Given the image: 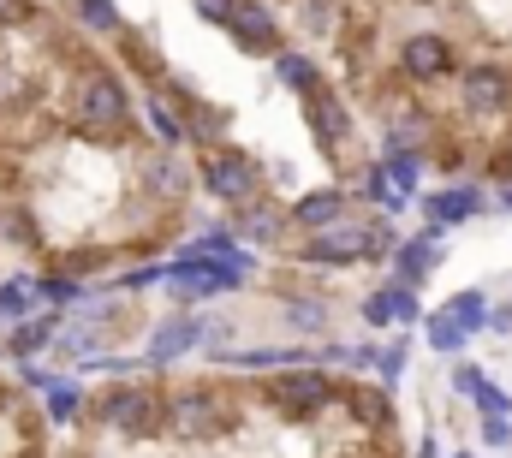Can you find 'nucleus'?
<instances>
[{"mask_svg": "<svg viewBox=\"0 0 512 458\" xmlns=\"http://www.w3.org/2000/svg\"><path fill=\"white\" fill-rule=\"evenodd\" d=\"M358 316H364V328H376V334H382V328H393V322H399V328H411V322H423L429 310L417 304V292H411V286H399V280H387V286H376V292H370V298L358 304Z\"/></svg>", "mask_w": 512, "mask_h": 458, "instance_id": "ddd939ff", "label": "nucleus"}, {"mask_svg": "<svg viewBox=\"0 0 512 458\" xmlns=\"http://www.w3.org/2000/svg\"><path fill=\"white\" fill-rule=\"evenodd\" d=\"M489 328H495V334H512V298L507 304H489Z\"/></svg>", "mask_w": 512, "mask_h": 458, "instance_id": "c9c22d12", "label": "nucleus"}, {"mask_svg": "<svg viewBox=\"0 0 512 458\" xmlns=\"http://www.w3.org/2000/svg\"><path fill=\"white\" fill-rule=\"evenodd\" d=\"M72 12H78V24H84L90 36H120V24H126L114 0H78Z\"/></svg>", "mask_w": 512, "mask_h": 458, "instance_id": "a878e982", "label": "nucleus"}, {"mask_svg": "<svg viewBox=\"0 0 512 458\" xmlns=\"http://www.w3.org/2000/svg\"><path fill=\"white\" fill-rule=\"evenodd\" d=\"M42 405H48V423H60V429H66V423H78V417H84V405H90V399H84V387H78V381H54V387L42 393Z\"/></svg>", "mask_w": 512, "mask_h": 458, "instance_id": "b1692460", "label": "nucleus"}, {"mask_svg": "<svg viewBox=\"0 0 512 458\" xmlns=\"http://www.w3.org/2000/svg\"><path fill=\"white\" fill-rule=\"evenodd\" d=\"M477 411H483V417H512V393L501 381H483V387H477Z\"/></svg>", "mask_w": 512, "mask_h": 458, "instance_id": "7c9ffc66", "label": "nucleus"}, {"mask_svg": "<svg viewBox=\"0 0 512 458\" xmlns=\"http://www.w3.org/2000/svg\"><path fill=\"white\" fill-rule=\"evenodd\" d=\"M435 262H441V227H423L417 238H399V250H393V280L411 286V292H423V280L435 274Z\"/></svg>", "mask_w": 512, "mask_h": 458, "instance_id": "4468645a", "label": "nucleus"}, {"mask_svg": "<svg viewBox=\"0 0 512 458\" xmlns=\"http://www.w3.org/2000/svg\"><path fill=\"white\" fill-rule=\"evenodd\" d=\"M0 24H30V0H0Z\"/></svg>", "mask_w": 512, "mask_h": 458, "instance_id": "f704fd0d", "label": "nucleus"}, {"mask_svg": "<svg viewBox=\"0 0 512 458\" xmlns=\"http://www.w3.org/2000/svg\"><path fill=\"white\" fill-rule=\"evenodd\" d=\"M36 304H42V286H36V274H12V280H0V328H18V322H30V316H36Z\"/></svg>", "mask_w": 512, "mask_h": 458, "instance_id": "a211bd4d", "label": "nucleus"}, {"mask_svg": "<svg viewBox=\"0 0 512 458\" xmlns=\"http://www.w3.org/2000/svg\"><path fill=\"white\" fill-rule=\"evenodd\" d=\"M286 322H292L298 334H328V328H334V316H328V304H316V298H298V304L286 310Z\"/></svg>", "mask_w": 512, "mask_h": 458, "instance_id": "cd10ccee", "label": "nucleus"}, {"mask_svg": "<svg viewBox=\"0 0 512 458\" xmlns=\"http://www.w3.org/2000/svg\"><path fill=\"white\" fill-rule=\"evenodd\" d=\"M274 78H280L286 90H298V96H310L316 84H328V78H322V66H316L310 54H286V48L274 54Z\"/></svg>", "mask_w": 512, "mask_h": 458, "instance_id": "4be33fe9", "label": "nucleus"}, {"mask_svg": "<svg viewBox=\"0 0 512 458\" xmlns=\"http://www.w3.org/2000/svg\"><path fill=\"white\" fill-rule=\"evenodd\" d=\"M423 203V215H429V227H465V221H477L483 209H489V191L483 185H471V179H453V185H441V191H423L417 197Z\"/></svg>", "mask_w": 512, "mask_h": 458, "instance_id": "9d476101", "label": "nucleus"}, {"mask_svg": "<svg viewBox=\"0 0 512 458\" xmlns=\"http://www.w3.org/2000/svg\"><path fill=\"white\" fill-rule=\"evenodd\" d=\"M143 114H149V131L161 137V149H185V108L173 102V90H149Z\"/></svg>", "mask_w": 512, "mask_h": 458, "instance_id": "f3484780", "label": "nucleus"}, {"mask_svg": "<svg viewBox=\"0 0 512 458\" xmlns=\"http://www.w3.org/2000/svg\"><path fill=\"white\" fill-rule=\"evenodd\" d=\"M453 84L465 119H512V60H465Z\"/></svg>", "mask_w": 512, "mask_h": 458, "instance_id": "39448f33", "label": "nucleus"}, {"mask_svg": "<svg viewBox=\"0 0 512 458\" xmlns=\"http://www.w3.org/2000/svg\"><path fill=\"white\" fill-rule=\"evenodd\" d=\"M167 429L185 447H215L239 429V411L215 381H185L179 393H167Z\"/></svg>", "mask_w": 512, "mask_h": 458, "instance_id": "f03ea898", "label": "nucleus"}, {"mask_svg": "<svg viewBox=\"0 0 512 458\" xmlns=\"http://www.w3.org/2000/svg\"><path fill=\"white\" fill-rule=\"evenodd\" d=\"M382 167H387V179H393V191L411 203V197H423L417 185H423V167H429V155H382Z\"/></svg>", "mask_w": 512, "mask_h": 458, "instance_id": "393cba45", "label": "nucleus"}, {"mask_svg": "<svg viewBox=\"0 0 512 458\" xmlns=\"http://www.w3.org/2000/svg\"><path fill=\"white\" fill-rule=\"evenodd\" d=\"M423 345H429L435 357H459V351L471 345V334H465L447 310H429V316H423Z\"/></svg>", "mask_w": 512, "mask_h": 458, "instance_id": "412c9836", "label": "nucleus"}, {"mask_svg": "<svg viewBox=\"0 0 512 458\" xmlns=\"http://www.w3.org/2000/svg\"><path fill=\"white\" fill-rule=\"evenodd\" d=\"M203 191L239 215V209H251L262 197V173H256L251 155H239V149H209L203 155Z\"/></svg>", "mask_w": 512, "mask_h": 458, "instance_id": "6e6552de", "label": "nucleus"}, {"mask_svg": "<svg viewBox=\"0 0 512 458\" xmlns=\"http://www.w3.org/2000/svg\"><path fill=\"white\" fill-rule=\"evenodd\" d=\"M304 108H310V131L322 137V149H334V155H340V149L358 137V131H352V114H346V102H340L328 84H316V90L304 96Z\"/></svg>", "mask_w": 512, "mask_h": 458, "instance_id": "dca6fc26", "label": "nucleus"}, {"mask_svg": "<svg viewBox=\"0 0 512 458\" xmlns=\"http://www.w3.org/2000/svg\"><path fill=\"white\" fill-rule=\"evenodd\" d=\"M405 357H411V340L399 334L393 345H382V357H376V375H382V387H393L399 375H405Z\"/></svg>", "mask_w": 512, "mask_h": 458, "instance_id": "c85d7f7f", "label": "nucleus"}, {"mask_svg": "<svg viewBox=\"0 0 512 458\" xmlns=\"http://www.w3.org/2000/svg\"><path fill=\"white\" fill-rule=\"evenodd\" d=\"M393 250H399V232H393L387 215H352V221H340L328 232H304L298 262L346 274V268H364V262H387Z\"/></svg>", "mask_w": 512, "mask_h": 458, "instance_id": "f257e3e1", "label": "nucleus"}, {"mask_svg": "<svg viewBox=\"0 0 512 458\" xmlns=\"http://www.w3.org/2000/svg\"><path fill=\"white\" fill-rule=\"evenodd\" d=\"M36 286H42V304H54V310H66V304L84 298V286H78V280H60V274H42Z\"/></svg>", "mask_w": 512, "mask_h": 458, "instance_id": "c756f323", "label": "nucleus"}, {"mask_svg": "<svg viewBox=\"0 0 512 458\" xmlns=\"http://www.w3.org/2000/svg\"><path fill=\"white\" fill-rule=\"evenodd\" d=\"M340 0H298V24L310 30V36H334L340 30Z\"/></svg>", "mask_w": 512, "mask_h": 458, "instance_id": "bb28decb", "label": "nucleus"}, {"mask_svg": "<svg viewBox=\"0 0 512 458\" xmlns=\"http://www.w3.org/2000/svg\"><path fill=\"white\" fill-rule=\"evenodd\" d=\"M60 340V310H36L30 322H18L12 334H6V357H36V351H48V345Z\"/></svg>", "mask_w": 512, "mask_h": 458, "instance_id": "6ab92c4d", "label": "nucleus"}, {"mask_svg": "<svg viewBox=\"0 0 512 458\" xmlns=\"http://www.w3.org/2000/svg\"><path fill=\"white\" fill-rule=\"evenodd\" d=\"M399 78L411 84V90H429V84H447V78H459V48H453V36L447 30H411L405 42H399Z\"/></svg>", "mask_w": 512, "mask_h": 458, "instance_id": "423d86ee", "label": "nucleus"}, {"mask_svg": "<svg viewBox=\"0 0 512 458\" xmlns=\"http://www.w3.org/2000/svg\"><path fill=\"white\" fill-rule=\"evenodd\" d=\"M328 405H340V381L328 375V363H298V369H280L268 381V411L280 423H310Z\"/></svg>", "mask_w": 512, "mask_h": 458, "instance_id": "20e7f679", "label": "nucleus"}, {"mask_svg": "<svg viewBox=\"0 0 512 458\" xmlns=\"http://www.w3.org/2000/svg\"><path fill=\"white\" fill-rule=\"evenodd\" d=\"M352 215H358V197H352L346 185L304 191V197L286 209V221H292V227H304V232H328V227H340V221H352Z\"/></svg>", "mask_w": 512, "mask_h": 458, "instance_id": "9b49d317", "label": "nucleus"}, {"mask_svg": "<svg viewBox=\"0 0 512 458\" xmlns=\"http://www.w3.org/2000/svg\"><path fill=\"white\" fill-rule=\"evenodd\" d=\"M477 441H483V447H495V453L512 447V417H483V423H477Z\"/></svg>", "mask_w": 512, "mask_h": 458, "instance_id": "2f4dec72", "label": "nucleus"}, {"mask_svg": "<svg viewBox=\"0 0 512 458\" xmlns=\"http://www.w3.org/2000/svg\"><path fill=\"white\" fill-rule=\"evenodd\" d=\"M441 310H447V316H453L465 334H483V328H489V292H483V286H465V292H453Z\"/></svg>", "mask_w": 512, "mask_h": 458, "instance_id": "5701e85b", "label": "nucleus"}, {"mask_svg": "<svg viewBox=\"0 0 512 458\" xmlns=\"http://www.w3.org/2000/svg\"><path fill=\"white\" fill-rule=\"evenodd\" d=\"M191 6H197L209 24H221V30H227V18H233V0H191Z\"/></svg>", "mask_w": 512, "mask_h": 458, "instance_id": "72a5a7b5", "label": "nucleus"}, {"mask_svg": "<svg viewBox=\"0 0 512 458\" xmlns=\"http://www.w3.org/2000/svg\"><path fill=\"white\" fill-rule=\"evenodd\" d=\"M72 114H78V125H84V131H126V125H131L126 84H120L114 72L90 66V72L78 78V90H72Z\"/></svg>", "mask_w": 512, "mask_h": 458, "instance_id": "0eeeda50", "label": "nucleus"}, {"mask_svg": "<svg viewBox=\"0 0 512 458\" xmlns=\"http://www.w3.org/2000/svg\"><path fill=\"white\" fill-rule=\"evenodd\" d=\"M203 316H191V310H179V316H167L161 328H155V340H149V369H167V363H179V357H191L197 345H203Z\"/></svg>", "mask_w": 512, "mask_h": 458, "instance_id": "2eb2a0df", "label": "nucleus"}, {"mask_svg": "<svg viewBox=\"0 0 512 458\" xmlns=\"http://www.w3.org/2000/svg\"><path fill=\"white\" fill-rule=\"evenodd\" d=\"M90 417L120 441H155L167 429V393L149 381H126V387H108L102 399H90Z\"/></svg>", "mask_w": 512, "mask_h": 458, "instance_id": "7ed1b4c3", "label": "nucleus"}, {"mask_svg": "<svg viewBox=\"0 0 512 458\" xmlns=\"http://www.w3.org/2000/svg\"><path fill=\"white\" fill-rule=\"evenodd\" d=\"M453 458H477V453H453Z\"/></svg>", "mask_w": 512, "mask_h": 458, "instance_id": "e433bc0d", "label": "nucleus"}, {"mask_svg": "<svg viewBox=\"0 0 512 458\" xmlns=\"http://www.w3.org/2000/svg\"><path fill=\"white\" fill-rule=\"evenodd\" d=\"M227 36L239 42V54H256V60H274L280 54V18L268 12V0H233Z\"/></svg>", "mask_w": 512, "mask_h": 458, "instance_id": "1a4fd4ad", "label": "nucleus"}, {"mask_svg": "<svg viewBox=\"0 0 512 458\" xmlns=\"http://www.w3.org/2000/svg\"><path fill=\"white\" fill-rule=\"evenodd\" d=\"M137 185L155 197V203H185L191 197V167L179 149H155L149 161H137Z\"/></svg>", "mask_w": 512, "mask_h": 458, "instance_id": "f8f14e48", "label": "nucleus"}, {"mask_svg": "<svg viewBox=\"0 0 512 458\" xmlns=\"http://www.w3.org/2000/svg\"><path fill=\"white\" fill-rule=\"evenodd\" d=\"M447 381H453V393H459V399H477V387H483L489 375H483L477 363H453V375H447Z\"/></svg>", "mask_w": 512, "mask_h": 458, "instance_id": "473e14b6", "label": "nucleus"}, {"mask_svg": "<svg viewBox=\"0 0 512 458\" xmlns=\"http://www.w3.org/2000/svg\"><path fill=\"white\" fill-rule=\"evenodd\" d=\"M280 221H286V215H280L268 197H256L251 209H239V215H233L239 238H251V244H274V238H280Z\"/></svg>", "mask_w": 512, "mask_h": 458, "instance_id": "aec40b11", "label": "nucleus"}]
</instances>
